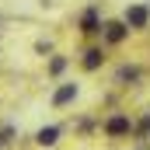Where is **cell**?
Masks as SVG:
<instances>
[{
  "mask_svg": "<svg viewBox=\"0 0 150 150\" xmlns=\"http://www.w3.org/2000/svg\"><path fill=\"white\" fill-rule=\"evenodd\" d=\"M63 70H67V59H63V56H56V59L49 63V74H63Z\"/></svg>",
  "mask_w": 150,
  "mask_h": 150,
  "instance_id": "10",
  "label": "cell"
},
{
  "mask_svg": "<svg viewBox=\"0 0 150 150\" xmlns=\"http://www.w3.org/2000/svg\"><path fill=\"white\" fill-rule=\"evenodd\" d=\"M14 133H18L14 126H4V129H0V150H4L7 143H11V140H14Z\"/></svg>",
  "mask_w": 150,
  "mask_h": 150,
  "instance_id": "9",
  "label": "cell"
},
{
  "mask_svg": "<svg viewBox=\"0 0 150 150\" xmlns=\"http://www.w3.org/2000/svg\"><path fill=\"white\" fill-rule=\"evenodd\" d=\"M140 70L136 67H119V74H115V84H126V80H136Z\"/></svg>",
  "mask_w": 150,
  "mask_h": 150,
  "instance_id": "8",
  "label": "cell"
},
{
  "mask_svg": "<svg viewBox=\"0 0 150 150\" xmlns=\"http://www.w3.org/2000/svg\"><path fill=\"white\" fill-rule=\"evenodd\" d=\"M147 140H150V133H147Z\"/></svg>",
  "mask_w": 150,
  "mask_h": 150,
  "instance_id": "11",
  "label": "cell"
},
{
  "mask_svg": "<svg viewBox=\"0 0 150 150\" xmlns=\"http://www.w3.org/2000/svg\"><path fill=\"white\" fill-rule=\"evenodd\" d=\"M105 133H108V136H126V133H133L129 115H112V119L105 122Z\"/></svg>",
  "mask_w": 150,
  "mask_h": 150,
  "instance_id": "2",
  "label": "cell"
},
{
  "mask_svg": "<svg viewBox=\"0 0 150 150\" xmlns=\"http://www.w3.org/2000/svg\"><path fill=\"white\" fill-rule=\"evenodd\" d=\"M147 21H150V11L143 7V4L126 7V25H129V28H147Z\"/></svg>",
  "mask_w": 150,
  "mask_h": 150,
  "instance_id": "1",
  "label": "cell"
},
{
  "mask_svg": "<svg viewBox=\"0 0 150 150\" xmlns=\"http://www.w3.org/2000/svg\"><path fill=\"white\" fill-rule=\"evenodd\" d=\"M77 91H80L77 84H59V87L52 91V105H56V108H63V105H70V101L77 98Z\"/></svg>",
  "mask_w": 150,
  "mask_h": 150,
  "instance_id": "3",
  "label": "cell"
},
{
  "mask_svg": "<svg viewBox=\"0 0 150 150\" xmlns=\"http://www.w3.org/2000/svg\"><path fill=\"white\" fill-rule=\"evenodd\" d=\"M56 140H59V126H45L35 133V143H42V147H52Z\"/></svg>",
  "mask_w": 150,
  "mask_h": 150,
  "instance_id": "6",
  "label": "cell"
},
{
  "mask_svg": "<svg viewBox=\"0 0 150 150\" xmlns=\"http://www.w3.org/2000/svg\"><path fill=\"white\" fill-rule=\"evenodd\" d=\"M101 63H105V52L101 49H87L84 52V70H98Z\"/></svg>",
  "mask_w": 150,
  "mask_h": 150,
  "instance_id": "7",
  "label": "cell"
},
{
  "mask_svg": "<svg viewBox=\"0 0 150 150\" xmlns=\"http://www.w3.org/2000/svg\"><path fill=\"white\" fill-rule=\"evenodd\" d=\"M126 35H129V25H126V21H108V25H105V38H108L112 45H119Z\"/></svg>",
  "mask_w": 150,
  "mask_h": 150,
  "instance_id": "4",
  "label": "cell"
},
{
  "mask_svg": "<svg viewBox=\"0 0 150 150\" xmlns=\"http://www.w3.org/2000/svg\"><path fill=\"white\" fill-rule=\"evenodd\" d=\"M80 32H87V35L101 32V21H98V11H94V7H91V11H84V18H80Z\"/></svg>",
  "mask_w": 150,
  "mask_h": 150,
  "instance_id": "5",
  "label": "cell"
}]
</instances>
